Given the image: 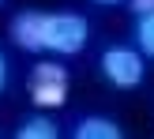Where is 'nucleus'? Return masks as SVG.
I'll return each mask as SVG.
<instances>
[{
  "label": "nucleus",
  "instance_id": "nucleus-1",
  "mask_svg": "<svg viewBox=\"0 0 154 139\" xmlns=\"http://www.w3.org/2000/svg\"><path fill=\"white\" fill-rule=\"evenodd\" d=\"M45 53L53 57H75L90 42V23L79 11H45Z\"/></svg>",
  "mask_w": 154,
  "mask_h": 139
},
{
  "label": "nucleus",
  "instance_id": "nucleus-2",
  "mask_svg": "<svg viewBox=\"0 0 154 139\" xmlns=\"http://www.w3.org/2000/svg\"><path fill=\"white\" fill-rule=\"evenodd\" d=\"M26 90L38 109H60V105H68V94H72V75L60 60H42L30 68Z\"/></svg>",
  "mask_w": 154,
  "mask_h": 139
},
{
  "label": "nucleus",
  "instance_id": "nucleus-3",
  "mask_svg": "<svg viewBox=\"0 0 154 139\" xmlns=\"http://www.w3.org/2000/svg\"><path fill=\"white\" fill-rule=\"evenodd\" d=\"M98 68L117 90H132L147 75V57L139 49H132V45H109L102 53V60H98Z\"/></svg>",
  "mask_w": 154,
  "mask_h": 139
},
{
  "label": "nucleus",
  "instance_id": "nucleus-4",
  "mask_svg": "<svg viewBox=\"0 0 154 139\" xmlns=\"http://www.w3.org/2000/svg\"><path fill=\"white\" fill-rule=\"evenodd\" d=\"M8 34H11V42L19 45L23 53H45V11H19L11 23H8Z\"/></svg>",
  "mask_w": 154,
  "mask_h": 139
},
{
  "label": "nucleus",
  "instance_id": "nucleus-5",
  "mask_svg": "<svg viewBox=\"0 0 154 139\" xmlns=\"http://www.w3.org/2000/svg\"><path fill=\"white\" fill-rule=\"evenodd\" d=\"M120 135H124L120 124L109 117H83L75 124V139H120Z\"/></svg>",
  "mask_w": 154,
  "mask_h": 139
},
{
  "label": "nucleus",
  "instance_id": "nucleus-6",
  "mask_svg": "<svg viewBox=\"0 0 154 139\" xmlns=\"http://www.w3.org/2000/svg\"><path fill=\"white\" fill-rule=\"evenodd\" d=\"M15 135L19 139H57V124H53L49 117H26L19 128H15Z\"/></svg>",
  "mask_w": 154,
  "mask_h": 139
},
{
  "label": "nucleus",
  "instance_id": "nucleus-7",
  "mask_svg": "<svg viewBox=\"0 0 154 139\" xmlns=\"http://www.w3.org/2000/svg\"><path fill=\"white\" fill-rule=\"evenodd\" d=\"M135 45H139L143 57H150V60H154V11L135 15Z\"/></svg>",
  "mask_w": 154,
  "mask_h": 139
},
{
  "label": "nucleus",
  "instance_id": "nucleus-8",
  "mask_svg": "<svg viewBox=\"0 0 154 139\" xmlns=\"http://www.w3.org/2000/svg\"><path fill=\"white\" fill-rule=\"evenodd\" d=\"M128 8L135 15H147V11H154V0H128Z\"/></svg>",
  "mask_w": 154,
  "mask_h": 139
},
{
  "label": "nucleus",
  "instance_id": "nucleus-9",
  "mask_svg": "<svg viewBox=\"0 0 154 139\" xmlns=\"http://www.w3.org/2000/svg\"><path fill=\"white\" fill-rule=\"evenodd\" d=\"M4 87H8V57L0 53V94H4Z\"/></svg>",
  "mask_w": 154,
  "mask_h": 139
},
{
  "label": "nucleus",
  "instance_id": "nucleus-10",
  "mask_svg": "<svg viewBox=\"0 0 154 139\" xmlns=\"http://www.w3.org/2000/svg\"><path fill=\"white\" fill-rule=\"evenodd\" d=\"M94 4H102V8H113V4H120V0H94Z\"/></svg>",
  "mask_w": 154,
  "mask_h": 139
},
{
  "label": "nucleus",
  "instance_id": "nucleus-11",
  "mask_svg": "<svg viewBox=\"0 0 154 139\" xmlns=\"http://www.w3.org/2000/svg\"><path fill=\"white\" fill-rule=\"evenodd\" d=\"M0 4H4V0H0Z\"/></svg>",
  "mask_w": 154,
  "mask_h": 139
}]
</instances>
